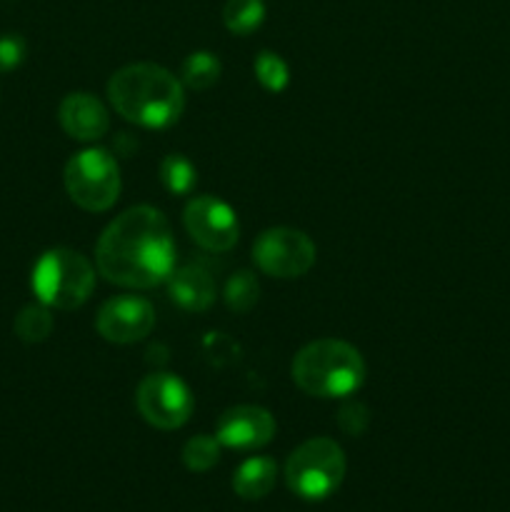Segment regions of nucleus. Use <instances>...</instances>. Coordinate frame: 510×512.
Instances as JSON below:
<instances>
[{
  "label": "nucleus",
  "mask_w": 510,
  "mask_h": 512,
  "mask_svg": "<svg viewBox=\"0 0 510 512\" xmlns=\"http://www.w3.org/2000/svg\"><path fill=\"white\" fill-rule=\"evenodd\" d=\"M95 265L108 283L150 290L168 283L175 270V240L158 208L135 205L100 233Z\"/></svg>",
  "instance_id": "obj_1"
},
{
  "label": "nucleus",
  "mask_w": 510,
  "mask_h": 512,
  "mask_svg": "<svg viewBox=\"0 0 510 512\" xmlns=\"http://www.w3.org/2000/svg\"><path fill=\"white\" fill-rule=\"evenodd\" d=\"M108 100L120 118L140 128H168L185 108L180 78L155 63H133L108 80Z\"/></svg>",
  "instance_id": "obj_2"
},
{
  "label": "nucleus",
  "mask_w": 510,
  "mask_h": 512,
  "mask_svg": "<svg viewBox=\"0 0 510 512\" xmlns=\"http://www.w3.org/2000/svg\"><path fill=\"white\" fill-rule=\"evenodd\" d=\"M293 383L313 398H350L365 383V360L345 340L323 338L305 345L293 360Z\"/></svg>",
  "instance_id": "obj_3"
},
{
  "label": "nucleus",
  "mask_w": 510,
  "mask_h": 512,
  "mask_svg": "<svg viewBox=\"0 0 510 512\" xmlns=\"http://www.w3.org/2000/svg\"><path fill=\"white\" fill-rule=\"evenodd\" d=\"M30 285L45 308L75 310L93 295L95 268L78 250L53 248L38 258Z\"/></svg>",
  "instance_id": "obj_4"
},
{
  "label": "nucleus",
  "mask_w": 510,
  "mask_h": 512,
  "mask_svg": "<svg viewBox=\"0 0 510 512\" xmlns=\"http://www.w3.org/2000/svg\"><path fill=\"white\" fill-rule=\"evenodd\" d=\"M345 478V453L335 440L313 438L290 453L285 463V483L298 498L325 500Z\"/></svg>",
  "instance_id": "obj_5"
},
{
  "label": "nucleus",
  "mask_w": 510,
  "mask_h": 512,
  "mask_svg": "<svg viewBox=\"0 0 510 512\" xmlns=\"http://www.w3.org/2000/svg\"><path fill=\"white\" fill-rule=\"evenodd\" d=\"M63 183L78 208L105 213L120 195L118 163L105 148H85L68 160Z\"/></svg>",
  "instance_id": "obj_6"
},
{
  "label": "nucleus",
  "mask_w": 510,
  "mask_h": 512,
  "mask_svg": "<svg viewBox=\"0 0 510 512\" xmlns=\"http://www.w3.org/2000/svg\"><path fill=\"white\" fill-rule=\"evenodd\" d=\"M135 405L148 425L158 430H178L193 415L190 388L173 373L145 375L135 390Z\"/></svg>",
  "instance_id": "obj_7"
},
{
  "label": "nucleus",
  "mask_w": 510,
  "mask_h": 512,
  "mask_svg": "<svg viewBox=\"0 0 510 512\" xmlns=\"http://www.w3.org/2000/svg\"><path fill=\"white\" fill-rule=\"evenodd\" d=\"M315 243L295 228H268L253 243V260L270 278H300L315 265Z\"/></svg>",
  "instance_id": "obj_8"
},
{
  "label": "nucleus",
  "mask_w": 510,
  "mask_h": 512,
  "mask_svg": "<svg viewBox=\"0 0 510 512\" xmlns=\"http://www.w3.org/2000/svg\"><path fill=\"white\" fill-rule=\"evenodd\" d=\"M183 225L193 243L208 253H228L238 243V215L215 195H198L183 210Z\"/></svg>",
  "instance_id": "obj_9"
},
{
  "label": "nucleus",
  "mask_w": 510,
  "mask_h": 512,
  "mask_svg": "<svg viewBox=\"0 0 510 512\" xmlns=\"http://www.w3.org/2000/svg\"><path fill=\"white\" fill-rule=\"evenodd\" d=\"M155 328V310L140 295H115L100 305L95 315V330L100 338L115 345H130L148 338Z\"/></svg>",
  "instance_id": "obj_10"
},
{
  "label": "nucleus",
  "mask_w": 510,
  "mask_h": 512,
  "mask_svg": "<svg viewBox=\"0 0 510 512\" xmlns=\"http://www.w3.org/2000/svg\"><path fill=\"white\" fill-rule=\"evenodd\" d=\"M275 418L260 405H233L215 425V438L230 450H258L275 438Z\"/></svg>",
  "instance_id": "obj_11"
},
{
  "label": "nucleus",
  "mask_w": 510,
  "mask_h": 512,
  "mask_svg": "<svg viewBox=\"0 0 510 512\" xmlns=\"http://www.w3.org/2000/svg\"><path fill=\"white\" fill-rule=\"evenodd\" d=\"M60 128L80 143L100 140L110 128V115L105 105L90 93H70L58 105Z\"/></svg>",
  "instance_id": "obj_12"
},
{
  "label": "nucleus",
  "mask_w": 510,
  "mask_h": 512,
  "mask_svg": "<svg viewBox=\"0 0 510 512\" xmlns=\"http://www.w3.org/2000/svg\"><path fill=\"white\" fill-rule=\"evenodd\" d=\"M168 290L173 303H178L183 310L203 313L215 300V278L203 265L190 263L173 270V275L168 278Z\"/></svg>",
  "instance_id": "obj_13"
},
{
  "label": "nucleus",
  "mask_w": 510,
  "mask_h": 512,
  "mask_svg": "<svg viewBox=\"0 0 510 512\" xmlns=\"http://www.w3.org/2000/svg\"><path fill=\"white\" fill-rule=\"evenodd\" d=\"M278 480V465L273 458L255 455L240 463V468L233 475V490L243 500H260L275 488Z\"/></svg>",
  "instance_id": "obj_14"
},
{
  "label": "nucleus",
  "mask_w": 510,
  "mask_h": 512,
  "mask_svg": "<svg viewBox=\"0 0 510 512\" xmlns=\"http://www.w3.org/2000/svg\"><path fill=\"white\" fill-rule=\"evenodd\" d=\"M220 73H223V65H220V60L213 53H208V50H195V53H190L183 60L180 83L193 90H208L218 83Z\"/></svg>",
  "instance_id": "obj_15"
},
{
  "label": "nucleus",
  "mask_w": 510,
  "mask_h": 512,
  "mask_svg": "<svg viewBox=\"0 0 510 512\" xmlns=\"http://www.w3.org/2000/svg\"><path fill=\"white\" fill-rule=\"evenodd\" d=\"M263 0H228L223 5V23L233 35H250L263 25Z\"/></svg>",
  "instance_id": "obj_16"
},
{
  "label": "nucleus",
  "mask_w": 510,
  "mask_h": 512,
  "mask_svg": "<svg viewBox=\"0 0 510 512\" xmlns=\"http://www.w3.org/2000/svg\"><path fill=\"white\" fill-rule=\"evenodd\" d=\"M160 183L168 193L188 195L193 193L195 183H198V170L185 155L170 153L160 163Z\"/></svg>",
  "instance_id": "obj_17"
},
{
  "label": "nucleus",
  "mask_w": 510,
  "mask_h": 512,
  "mask_svg": "<svg viewBox=\"0 0 510 512\" xmlns=\"http://www.w3.org/2000/svg\"><path fill=\"white\" fill-rule=\"evenodd\" d=\"M13 328L23 343H43L53 333V315H50V308H45L43 303L25 305L18 313V318H15Z\"/></svg>",
  "instance_id": "obj_18"
},
{
  "label": "nucleus",
  "mask_w": 510,
  "mask_h": 512,
  "mask_svg": "<svg viewBox=\"0 0 510 512\" xmlns=\"http://www.w3.org/2000/svg\"><path fill=\"white\" fill-rule=\"evenodd\" d=\"M220 448L218 438L213 435H195L188 443L183 445V465L190 473H208L210 468H215L220 460Z\"/></svg>",
  "instance_id": "obj_19"
},
{
  "label": "nucleus",
  "mask_w": 510,
  "mask_h": 512,
  "mask_svg": "<svg viewBox=\"0 0 510 512\" xmlns=\"http://www.w3.org/2000/svg\"><path fill=\"white\" fill-rule=\"evenodd\" d=\"M253 68H255V78H258V83L263 85L265 90H270V93H283V90L288 88L290 83L288 63H285L278 53H273V50H263V53H258Z\"/></svg>",
  "instance_id": "obj_20"
},
{
  "label": "nucleus",
  "mask_w": 510,
  "mask_h": 512,
  "mask_svg": "<svg viewBox=\"0 0 510 512\" xmlns=\"http://www.w3.org/2000/svg\"><path fill=\"white\" fill-rule=\"evenodd\" d=\"M225 303L235 313H248L258 303V280L248 270H240L225 285Z\"/></svg>",
  "instance_id": "obj_21"
},
{
  "label": "nucleus",
  "mask_w": 510,
  "mask_h": 512,
  "mask_svg": "<svg viewBox=\"0 0 510 512\" xmlns=\"http://www.w3.org/2000/svg\"><path fill=\"white\" fill-rule=\"evenodd\" d=\"M370 425V410L365 408L363 403H345L343 408L338 410V428L343 430L345 435H353V438H358V435H363L365 430H368Z\"/></svg>",
  "instance_id": "obj_22"
},
{
  "label": "nucleus",
  "mask_w": 510,
  "mask_h": 512,
  "mask_svg": "<svg viewBox=\"0 0 510 512\" xmlns=\"http://www.w3.org/2000/svg\"><path fill=\"white\" fill-rule=\"evenodd\" d=\"M25 60V40L20 35H0V73H10Z\"/></svg>",
  "instance_id": "obj_23"
}]
</instances>
